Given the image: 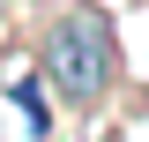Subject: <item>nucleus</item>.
Instances as JSON below:
<instances>
[{
	"label": "nucleus",
	"mask_w": 149,
	"mask_h": 142,
	"mask_svg": "<svg viewBox=\"0 0 149 142\" xmlns=\"http://www.w3.org/2000/svg\"><path fill=\"white\" fill-rule=\"evenodd\" d=\"M45 75H52L60 97L82 105V112L112 90V37H104V22H97L90 8H74V15H60L52 30H45Z\"/></svg>",
	"instance_id": "obj_1"
}]
</instances>
